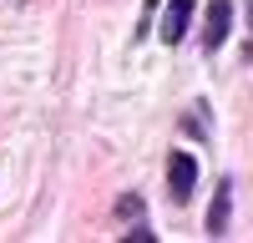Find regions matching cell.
<instances>
[{
	"mask_svg": "<svg viewBox=\"0 0 253 243\" xmlns=\"http://www.w3.org/2000/svg\"><path fill=\"white\" fill-rule=\"evenodd\" d=\"M193 182H198V162L187 152H172V157H167V188H172V202L193 198Z\"/></svg>",
	"mask_w": 253,
	"mask_h": 243,
	"instance_id": "1",
	"label": "cell"
},
{
	"mask_svg": "<svg viewBox=\"0 0 253 243\" xmlns=\"http://www.w3.org/2000/svg\"><path fill=\"white\" fill-rule=\"evenodd\" d=\"M187 20H193V0H172V5L162 10V46H177V40L187 36Z\"/></svg>",
	"mask_w": 253,
	"mask_h": 243,
	"instance_id": "2",
	"label": "cell"
},
{
	"mask_svg": "<svg viewBox=\"0 0 253 243\" xmlns=\"http://www.w3.org/2000/svg\"><path fill=\"white\" fill-rule=\"evenodd\" d=\"M228 26H233V5H228V0H213V5H208V31H203V46H208V51H218L223 40H228Z\"/></svg>",
	"mask_w": 253,
	"mask_h": 243,
	"instance_id": "3",
	"label": "cell"
},
{
	"mask_svg": "<svg viewBox=\"0 0 253 243\" xmlns=\"http://www.w3.org/2000/svg\"><path fill=\"white\" fill-rule=\"evenodd\" d=\"M208 233H228V182L218 188V208L208 213Z\"/></svg>",
	"mask_w": 253,
	"mask_h": 243,
	"instance_id": "4",
	"label": "cell"
}]
</instances>
